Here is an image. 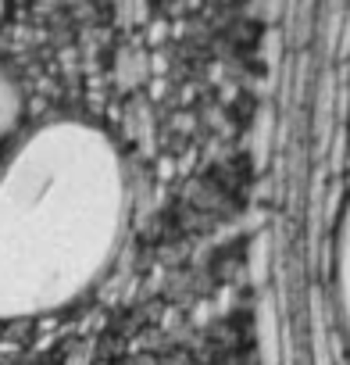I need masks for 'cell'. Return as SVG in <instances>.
<instances>
[{"mask_svg":"<svg viewBox=\"0 0 350 365\" xmlns=\"http://www.w3.org/2000/svg\"><path fill=\"white\" fill-rule=\"evenodd\" d=\"M132 215L115 140L79 118L29 133L0 161V322L79 301L122 251Z\"/></svg>","mask_w":350,"mask_h":365,"instance_id":"obj_1","label":"cell"},{"mask_svg":"<svg viewBox=\"0 0 350 365\" xmlns=\"http://www.w3.org/2000/svg\"><path fill=\"white\" fill-rule=\"evenodd\" d=\"M336 301H339V319L350 340V201L336 230Z\"/></svg>","mask_w":350,"mask_h":365,"instance_id":"obj_2","label":"cell"},{"mask_svg":"<svg viewBox=\"0 0 350 365\" xmlns=\"http://www.w3.org/2000/svg\"><path fill=\"white\" fill-rule=\"evenodd\" d=\"M15 122H18V90L8 72H0V143L8 140Z\"/></svg>","mask_w":350,"mask_h":365,"instance_id":"obj_3","label":"cell"},{"mask_svg":"<svg viewBox=\"0 0 350 365\" xmlns=\"http://www.w3.org/2000/svg\"><path fill=\"white\" fill-rule=\"evenodd\" d=\"M0 19H4V0H0Z\"/></svg>","mask_w":350,"mask_h":365,"instance_id":"obj_4","label":"cell"}]
</instances>
